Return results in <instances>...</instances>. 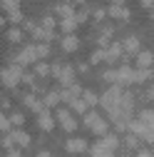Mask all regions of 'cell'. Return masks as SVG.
<instances>
[{
    "instance_id": "6da1fadb",
    "label": "cell",
    "mask_w": 154,
    "mask_h": 157,
    "mask_svg": "<svg viewBox=\"0 0 154 157\" xmlns=\"http://www.w3.org/2000/svg\"><path fill=\"white\" fill-rule=\"evenodd\" d=\"M3 82L5 85H15L17 82V70H5L3 72Z\"/></svg>"
},
{
    "instance_id": "7a4b0ae2",
    "label": "cell",
    "mask_w": 154,
    "mask_h": 157,
    "mask_svg": "<svg viewBox=\"0 0 154 157\" xmlns=\"http://www.w3.org/2000/svg\"><path fill=\"white\" fill-rule=\"evenodd\" d=\"M5 127H8V122H5V117L0 115V130H5Z\"/></svg>"
}]
</instances>
